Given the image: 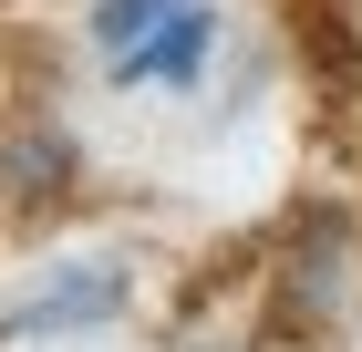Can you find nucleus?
<instances>
[{
  "mask_svg": "<svg viewBox=\"0 0 362 352\" xmlns=\"http://www.w3.org/2000/svg\"><path fill=\"white\" fill-rule=\"evenodd\" d=\"M104 311H124V270H114V259H83V270L42 280L0 331H11V342H21V331H83V322H104Z\"/></svg>",
  "mask_w": 362,
  "mask_h": 352,
  "instance_id": "nucleus-2",
  "label": "nucleus"
},
{
  "mask_svg": "<svg viewBox=\"0 0 362 352\" xmlns=\"http://www.w3.org/2000/svg\"><path fill=\"white\" fill-rule=\"evenodd\" d=\"M279 11H290V42H300V52H310V73H321V83H341V73H352V62H362V11H352V0H279Z\"/></svg>",
  "mask_w": 362,
  "mask_h": 352,
  "instance_id": "nucleus-3",
  "label": "nucleus"
},
{
  "mask_svg": "<svg viewBox=\"0 0 362 352\" xmlns=\"http://www.w3.org/2000/svg\"><path fill=\"white\" fill-rule=\"evenodd\" d=\"M207 52H218V11H207V0H187L166 31H145L135 52L104 62V73H114V83H166V93H187V83L207 73Z\"/></svg>",
  "mask_w": 362,
  "mask_h": 352,
  "instance_id": "nucleus-1",
  "label": "nucleus"
},
{
  "mask_svg": "<svg viewBox=\"0 0 362 352\" xmlns=\"http://www.w3.org/2000/svg\"><path fill=\"white\" fill-rule=\"evenodd\" d=\"M176 11H187V0H93V52H104V62H124L145 31H166Z\"/></svg>",
  "mask_w": 362,
  "mask_h": 352,
  "instance_id": "nucleus-4",
  "label": "nucleus"
}]
</instances>
